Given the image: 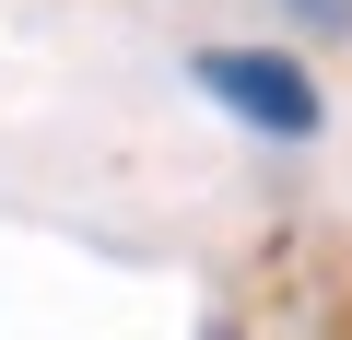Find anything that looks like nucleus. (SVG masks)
<instances>
[{"label":"nucleus","instance_id":"1","mask_svg":"<svg viewBox=\"0 0 352 340\" xmlns=\"http://www.w3.org/2000/svg\"><path fill=\"white\" fill-rule=\"evenodd\" d=\"M200 82H212L247 129H282V141H305V129H317V82H305L294 59H270V47H212V59H200Z\"/></svg>","mask_w":352,"mask_h":340}]
</instances>
